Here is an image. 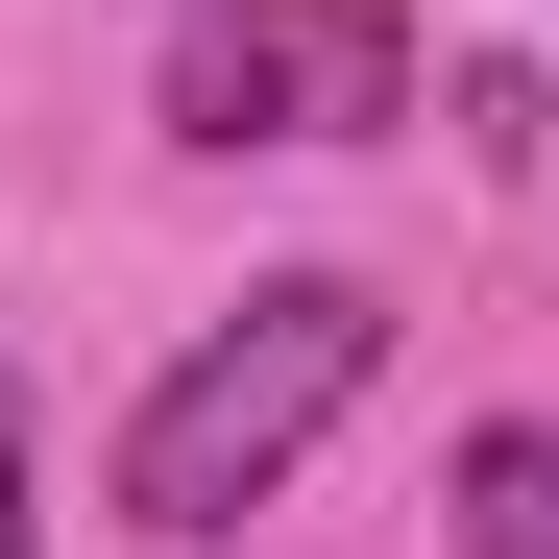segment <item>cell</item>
Listing matches in <instances>:
<instances>
[{"label":"cell","instance_id":"2","mask_svg":"<svg viewBox=\"0 0 559 559\" xmlns=\"http://www.w3.org/2000/svg\"><path fill=\"white\" fill-rule=\"evenodd\" d=\"M365 122H414L390 0H195L170 25V146H365Z\"/></svg>","mask_w":559,"mask_h":559},{"label":"cell","instance_id":"1","mask_svg":"<svg viewBox=\"0 0 559 559\" xmlns=\"http://www.w3.org/2000/svg\"><path fill=\"white\" fill-rule=\"evenodd\" d=\"M365 365H390V293H365V267H267V293L195 317L170 390L122 414V511H146V535H243V511L365 414Z\"/></svg>","mask_w":559,"mask_h":559},{"label":"cell","instance_id":"3","mask_svg":"<svg viewBox=\"0 0 559 559\" xmlns=\"http://www.w3.org/2000/svg\"><path fill=\"white\" fill-rule=\"evenodd\" d=\"M438 511H462V559H559V414H487L438 462Z\"/></svg>","mask_w":559,"mask_h":559},{"label":"cell","instance_id":"4","mask_svg":"<svg viewBox=\"0 0 559 559\" xmlns=\"http://www.w3.org/2000/svg\"><path fill=\"white\" fill-rule=\"evenodd\" d=\"M0 559H49V487H25V390H0Z\"/></svg>","mask_w":559,"mask_h":559}]
</instances>
